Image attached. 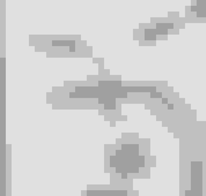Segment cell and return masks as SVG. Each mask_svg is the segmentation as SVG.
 I'll return each instance as SVG.
<instances>
[{"label": "cell", "mask_w": 206, "mask_h": 196, "mask_svg": "<svg viewBox=\"0 0 206 196\" xmlns=\"http://www.w3.org/2000/svg\"><path fill=\"white\" fill-rule=\"evenodd\" d=\"M98 99L99 103L105 104L106 102H112V101H115V97L111 95V94H106V95L101 96Z\"/></svg>", "instance_id": "1"}, {"label": "cell", "mask_w": 206, "mask_h": 196, "mask_svg": "<svg viewBox=\"0 0 206 196\" xmlns=\"http://www.w3.org/2000/svg\"><path fill=\"white\" fill-rule=\"evenodd\" d=\"M75 41H53L52 45H60V46H63V45H67V46H70L72 45H75Z\"/></svg>", "instance_id": "2"}, {"label": "cell", "mask_w": 206, "mask_h": 196, "mask_svg": "<svg viewBox=\"0 0 206 196\" xmlns=\"http://www.w3.org/2000/svg\"><path fill=\"white\" fill-rule=\"evenodd\" d=\"M115 108V101H112V102H106L104 104L105 109H112Z\"/></svg>", "instance_id": "3"}, {"label": "cell", "mask_w": 206, "mask_h": 196, "mask_svg": "<svg viewBox=\"0 0 206 196\" xmlns=\"http://www.w3.org/2000/svg\"><path fill=\"white\" fill-rule=\"evenodd\" d=\"M138 148V145H129V144H123L122 145V148L126 150H133L134 148Z\"/></svg>", "instance_id": "4"}, {"label": "cell", "mask_w": 206, "mask_h": 196, "mask_svg": "<svg viewBox=\"0 0 206 196\" xmlns=\"http://www.w3.org/2000/svg\"><path fill=\"white\" fill-rule=\"evenodd\" d=\"M152 97H157V96H161V93H156V92H151Z\"/></svg>", "instance_id": "5"}]
</instances>
